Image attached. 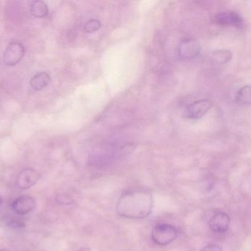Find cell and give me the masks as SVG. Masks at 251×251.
I'll return each instance as SVG.
<instances>
[{"mask_svg":"<svg viewBox=\"0 0 251 251\" xmlns=\"http://www.w3.org/2000/svg\"><path fill=\"white\" fill-rule=\"evenodd\" d=\"M211 107V103L208 100H200L189 105L185 117L191 120H199L207 114Z\"/></svg>","mask_w":251,"mask_h":251,"instance_id":"5b68a950","label":"cell"},{"mask_svg":"<svg viewBox=\"0 0 251 251\" xmlns=\"http://www.w3.org/2000/svg\"><path fill=\"white\" fill-rule=\"evenodd\" d=\"M236 100L242 104H250L251 101V86L250 85L243 86L238 91Z\"/></svg>","mask_w":251,"mask_h":251,"instance_id":"4fadbf2b","label":"cell"},{"mask_svg":"<svg viewBox=\"0 0 251 251\" xmlns=\"http://www.w3.org/2000/svg\"><path fill=\"white\" fill-rule=\"evenodd\" d=\"M25 53V50L20 42H11L4 52V63L7 66L17 65L23 59Z\"/></svg>","mask_w":251,"mask_h":251,"instance_id":"3957f363","label":"cell"},{"mask_svg":"<svg viewBox=\"0 0 251 251\" xmlns=\"http://www.w3.org/2000/svg\"><path fill=\"white\" fill-rule=\"evenodd\" d=\"M50 83V76L43 72L35 75L30 80V85L35 91H41Z\"/></svg>","mask_w":251,"mask_h":251,"instance_id":"30bf717a","label":"cell"},{"mask_svg":"<svg viewBox=\"0 0 251 251\" xmlns=\"http://www.w3.org/2000/svg\"><path fill=\"white\" fill-rule=\"evenodd\" d=\"M49 12L48 5L44 1H34L30 6V13L36 18H43Z\"/></svg>","mask_w":251,"mask_h":251,"instance_id":"8fae6325","label":"cell"},{"mask_svg":"<svg viewBox=\"0 0 251 251\" xmlns=\"http://www.w3.org/2000/svg\"><path fill=\"white\" fill-rule=\"evenodd\" d=\"M230 223V216L227 213L219 211L210 219L208 226L214 233L223 234L228 230Z\"/></svg>","mask_w":251,"mask_h":251,"instance_id":"277c9868","label":"cell"},{"mask_svg":"<svg viewBox=\"0 0 251 251\" xmlns=\"http://www.w3.org/2000/svg\"><path fill=\"white\" fill-rule=\"evenodd\" d=\"M177 230L174 226L170 224H159L152 228L151 238L156 245L165 246L176 240Z\"/></svg>","mask_w":251,"mask_h":251,"instance_id":"7a4b0ae2","label":"cell"},{"mask_svg":"<svg viewBox=\"0 0 251 251\" xmlns=\"http://www.w3.org/2000/svg\"><path fill=\"white\" fill-rule=\"evenodd\" d=\"M201 251H222V249L219 245L211 244L204 247Z\"/></svg>","mask_w":251,"mask_h":251,"instance_id":"2e32d148","label":"cell"},{"mask_svg":"<svg viewBox=\"0 0 251 251\" xmlns=\"http://www.w3.org/2000/svg\"><path fill=\"white\" fill-rule=\"evenodd\" d=\"M77 251H91V249L89 248H81Z\"/></svg>","mask_w":251,"mask_h":251,"instance_id":"ac0fdd59","label":"cell"},{"mask_svg":"<svg viewBox=\"0 0 251 251\" xmlns=\"http://www.w3.org/2000/svg\"><path fill=\"white\" fill-rule=\"evenodd\" d=\"M0 251H8V250L6 249H2L0 250Z\"/></svg>","mask_w":251,"mask_h":251,"instance_id":"ffe728a7","label":"cell"},{"mask_svg":"<svg viewBox=\"0 0 251 251\" xmlns=\"http://www.w3.org/2000/svg\"><path fill=\"white\" fill-rule=\"evenodd\" d=\"M201 46L198 41L194 39H185L179 47V55L183 58L191 59L199 55Z\"/></svg>","mask_w":251,"mask_h":251,"instance_id":"ba28073f","label":"cell"},{"mask_svg":"<svg viewBox=\"0 0 251 251\" xmlns=\"http://www.w3.org/2000/svg\"><path fill=\"white\" fill-rule=\"evenodd\" d=\"M10 227H14V228H20V227H24L25 225L17 220H13L9 223Z\"/></svg>","mask_w":251,"mask_h":251,"instance_id":"e0dca14e","label":"cell"},{"mask_svg":"<svg viewBox=\"0 0 251 251\" xmlns=\"http://www.w3.org/2000/svg\"><path fill=\"white\" fill-rule=\"evenodd\" d=\"M39 177L40 176L36 170L30 168L25 169L17 176V186L21 189H30L37 183Z\"/></svg>","mask_w":251,"mask_h":251,"instance_id":"52a82bcc","label":"cell"},{"mask_svg":"<svg viewBox=\"0 0 251 251\" xmlns=\"http://www.w3.org/2000/svg\"><path fill=\"white\" fill-rule=\"evenodd\" d=\"M2 197H1V195H0V205H1V204H2Z\"/></svg>","mask_w":251,"mask_h":251,"instance_id":"d6986e66","label":"cell"},{"mask_svg":"<svg viewBox=\"0 0 251 251\" xmlns=\"http://www.w3.org/2000/svg\"><path fill=\"white\" fill-rule=\"evenodd\" d=\"M231 52L227 50H220L213 53L212 59L219 64H226L231 59Z\"/></svg>","mask_w":251,"mask_h":251,"instance_id":"7c38bea8","label":"cell"},{"mask_svg":"<svg viewBox=\"0 0 251 251\" xmlns=\"http://www.w3.org/2000/svg\"><path fill=\"white\" fill-rule=\"evenodd\" d=\"M56 201H58L59 203L64 204V205H70L73 202V200L70 197H69L68 195H59L57 196Z\"/></svg>","mask_w":251,"mask_h":251,"instance_id":"9a60e30c","label":"cell"},{"mask_svg":"<svg viewBox=\"0 0 251 251\" xmlns=\"http://www.w3.org/2000/svg\"><path fill=\"white\" fill-rule=\"evenodd\" d=\"M152 194L145 189H133L125 192L119 199L116 211L119 215L132 220L146 218L152 212Z\"/></svg>","mask_w":251,"mask_h":251,"instance_id":"6da1fadb","label":"cell"},{"mask_svg":"<svg viewBox=\"0 0 251 251\" xmlns=\"http://www.w3.org/2000/svg\"><path fill=\"white\" fill-rule=\"evenodd\" d=\"M215 20L216 23L220 25L234 26L238 29H242L244 27L243 19L235 11L218 14Z\"/></svg>","mask_w":251,"mask_h":251,"instance_id":"9c48e42d","label":"cell"},{"mask_svg":"<svg viewBox=\"0 0 251 251\" xmlns=\"http://www.w3.org/2000/svg\"><path fill=\"white\" fill-rule=\"evenodd\" d=\"M101 27V23L98 20H91L85 25L84 30L86 33H92L98 31Z\"/></svg>","mask_w":251,"mask_h":251,"instance_id":"5bb4252c","label":"cell"},{"mask_svg":"<svg viewBox=\"0 0 251 251\" xmlns=\"http://www.w3.org/2000/svg\"><path fill=\"white\" fill-rule=\"evenodd\" d=\"M36 207L34 198L28 195H23L12 202V209L19 215H25L31 212Z\"/></svg>","mask_w":251,"mask_h":251,"instance_id":"8992f818","label":"cell"}]
</instances>
